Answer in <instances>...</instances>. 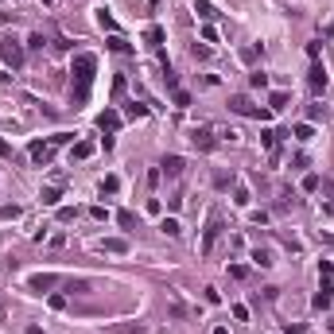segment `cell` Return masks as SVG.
<instances>
[{"label":"cell","mask_w":334,"mask_h":334,"mask_svg":"<svg viewBox=\"0 0 334 334\" xmlns=\"http://www.w3.org/2000/svg\"><path fill=\"white\" fill-rule=\"evenodd\" d=\"M74 86H70V94H74V101H86L89 97V86H94V74H97V54H89V51H82V54H74Z\"/></svg>","instance_id":"cell-1"},{"label":"cell","mask_w":334,"mask_h":334,"mask_svg":"<svg viewBox=\"0 0 334 334\" xmlns=\"http://www.w3.org/2000/svg\"><path fill=\"white\" fill-rule=\"evenodd\" d=\"M66 140H70V132H54L51 140H35L31 148H27V156H31V163H35V167H47V163H51V156H54V148H62Z\"/></svg>","instance_id":"cell-2"},{"label":"cell","mask_w":334,"mask_h":334,"mask_svg":"<svg viewBox=\"0 0 334 334\" xmlns=\"http://www.w3.org/2000/svg\"><path fill=\"white\" fill-rule=\"evenodd\" d=\"M194 148L198 152H214L218 148V128H214V124H202V128H194Z\"/></svg>","instance_id":"cell-3"},{"label":"cell","mask_w":334,"mask_h":334,"mask_svg":"<svg viewBox=\"0 0 334 334\" xmlns=\"http://www.w3.org/2000/svg\"><path fill=\"white\" fill-rule=\"evenodd\" d=\"M218 233H221V214L210 210V218H206V229H202V253H210V249H214Z\"/></svg>","instance_id":"cell-4"},{"label":"cell","mask_w":334,"mask_h":334,"mask_svg":"<svg viewBox=\"0 0 334 334\" xmlns=\"http://www.w3.org/2000/svg\"><path fill=\"white\" fill-rule=\"evenodd\" d=\"M229 109H233V113H241V117H256V121H268V109H256L253 101H249V97H233V101H229Z\"/></svg>","instance_id":"cell-5"},{"label":"cell","mask_w":334,"mask_h":334,"mask_svg":"<svg viewBox=\"0 0 334 334\" xmlns=\"http://www.w3.org/2000/svg\"><path fill=\"white\" fill-rule=\"evenodd\" d=\"M0 59L8 62V66H24V47L16 39H0Z\"/></svg>","instance_id":"cell-6"},{"label":"cell","mask_w":334,"mask_h":334,"mask_svg":"<svg viewBox=\"0 0 334 334\" xmlns=\"http://www.w3.org/2000/svg\"><path fill=\"white\" fill-rule=\"evenodd\" d=\"M307 86H311V94H323V89L326 86H330V78H326V66H323V62H315V66H311V74H307Z\"/></svg>","instance_id":"cell-7"},{"label":"cell","mask_w":334,"mask_h":334,"mask_svg":"<svg viewBox=\"0 0 334 334\" xmlns=\"http://www.w3.org/2000/svg\"><path fill=\"white\" fill-rule=\"evenodd\" d=\"M97 128L101 132H117L121 128V113H117V109H105V113L97 117Z\"/></svg>","instance_id":"cell-8"},{"label":"cell","mask_w":334,"mask_h":334,"mask_svg":"<svg viewBox=\"0 0 334 334\" xmlns=\"http://www.w3.org/2000/svg\"><path fill=\"white\" fill-rule=\"evenodd\" d=\"M330 303H334V288H330V276H323V288H319V295H315V307L326 311Z\"/></svg>","instance_id":"cell-9"},{"label":"cell","mask_w":334,"mask_h":334,"mask_svg":"<svg viewBox=\"0 0 334 334\" xmlns=\"http://www.w3.org/2000/svg\"><path fill=\"white\" fill-rule=\"evenodd\" d=\"M159 167H163V175H171V179H175V175H183L187 159H183V156H167V159H163Z\"/></svg>","instance_id":"cell-10"},{"label":"cell","mask_w":334,"mask_h":334,"mask_svg":"<svg viewBox=\"0 0 334 334\" xmlns=\"http://www.w3.org/2000/svg\"><path fill=\"white\" fill-rule=\"evenodd\" d=\"M276 140H280V132H276V128H264L261 132V148L268 152V156H276Z\"/></svg>","instance_id":"cell-11"},{"label":"cell","mask_w":334,"mask_h":334,"mask_svg":"<svg viewBox=\"0 0 334 334\" xmlns=\"http://www.w3.org/2000/svg\"><path fill=\"white\" fill-rule=\"evenodd\" d=\"M144 39H148V47H152V51H159V47H163V27H156V24H152L148 31H144Z\"/></svg>","instance_id":"cell-12"},{"label":"cell","mask_w":334,"mask_h":334,"mask_svg":"<svg viewBox=\"0 0 334 334\" xmlns=\"http://www.w3.org/2000/svg\"><path fill=\"white\" fill-rule=\"evenodd\" d=\"M101 249H105V253H128V241H124V237H105Z\"/></svg>","instance_id":"cell-13"},{"label":"cell","mask_w":334,"mask_h":334,"mask_svg":"<svg viewBox=\"0 0 334 334\" xmlns=\"http://www.w3.org/2000/svg\"><path fill=\"white\" fill-rule=\"evenodd\" d=\"M109 51H117V54H132V43L124 35H109Z\"/></svg>","instance_id":"cell-14"},{"label":"cell","mask_w":334,"mask_h":334,"mask_svg":"<svg viewBox=\"0 0 334 334\" xmlns=\"http://www.w3.org/2000/svg\"><path fill=\"white\" fill-rule=\"evenodd\" d=\"M109 334H148V330L136 326V323H113V326H109Z\"/></svg>","instance_id":"cell-15"},{"label":"cell","mask_w":334,"mask_h":334,"mask_svg":"<svg viewBox=\"0 0 334 334\" xmlns=\"http://www.w3.org/2000/svg\"><path fill=\"white\" fill-rule=\"evenodd\" d=\"M319 191H323V198H326V210L334 214V183L330 179H319Z\"/></svg>","instance_id":"cell-16"},{"label":"cell","mask_w":334,"mask_h":334,"mask_svg":"<svg viewBox=\"0 0 334 334\" xmlns=\"http://www.w3.org/2000/svg\"><path fill=\"white\" fill-rule=\"evenodd\" d=\"M194 12H198L202 20H214V16H218V8H214L210 0H194Z\"/></svg>","instance_id":"cell-17"},{"label":"cell","mask_w":334,"mask_h":334,"mask_svg":"<svg viewBox=\"0 0 334 334\" xmlns=\"http://www.w3.org/2000/svg\"><path fill=\"white\" fill-rule=\"evenodd\" d=\"M97 24L105 27V31H113V35H121V27H117V20H113V16H109V12H105V8L97 12Z\"/></svg>","instance_id":"cell-18"},{"label":"cell","mask_w":334,"mask_h":334,"mask_svg":"<svg viewBox=\"0 0 334 334\" xmlns=\"http://www.w3.org/2000/svg\"><path fill=\"white\" fill-rule=\"evenodd\" d=\"M159 229H163L167 237H179V233H183V226H179V218H163V221H159Z\"/></svg>","instance_id":"cell-19"},{"label":"cell","mask_w":334,"mask_h":334,"mask_svg":"<svg viewBox=\"0 0 334 334\" xmlns=\"http://www.w3.org/2000/svg\"><path fill=\"white\" fill-rule=\"evenodd\" d=\"M54 284H59V276H51V272H47V276H31V288H35V291L54 288Z\"/></svg>","instance_id":"cell-20"},{"label":"cell","mask_w":334,"mask_h":334,"mask_svg":"<svg viewBox=\"0 0 334 334\" xmlns=\"http://www.w3.org/2000/svg\"><path fill=\"white\" fill-rule=\"evenodd\" d=\"M89 156H94V144H89V140L74 144V152H70V159H89Z\"/></svg>","instance_id":"cell-21"},{"label":"cell","mask_w":334,"mask_h":334,"mask_svg":"<svg viewBox=\"0 0 334 334\" xmlns=\"http://www.w3.org/2000/svg\"><path fill=\"white\" fill-rule=\"evenodd\" d=\"M59 198H62V187H59V183H54V187H47V191H43V206H54Z\"/></svg>","instance_id":"cell-22"},{"label":"cell","mask_w":334,"mask_h":334,"mask_svg":"<svg viewBox=\"0 0 334 334\" xmlns=\"http://www.w3.org/2000/svg\"><path fill=\"white\" fill-rule=\"evenodd\" d=\"M117 191H121V179H117V175H105V179H101V194H117Z\"/></svg>","instance_id":"cell-23"},{"label":"cell","mask_w":334,"mask_h":334,"mask_svg":"<svg viewBox=\"0 0 334 334\" xmlns=\"http://www.w3.org/2000/svg\"><path fill=\"white\" fill-rule=\"evenodd\" d=\"M311 136H315V128H311V121L295 124V140H311Z\"/></svg>","instance_id":"cell-24"},{"label":"cell","mask_w":334,"mask_h":334,"mask_svg":"<svg viewBox=\"0 0 334 334\" xmlns=\"http://www.w3.org/2000/svg\"><path fill=\"white\" fill-rule=\"evenodd\" d=\"M249 86H253V89H264V86H268V74L253 70V74H249Z\"/></svg>","instance_id":"cell-25"},{"label":"cell","mask_w":334,"mask_h":334,"mask_svg":"<svg viewBox=\"0 0 334 334\" xmlns=\"http://www.w3.org/2000/svg\"><path fill=\"white\" fill-rule=\"evenodd\" d=\"M233 202H237V206H249V202H253V194H249V187H237V194H233Z\"/></svg>","instance_id":"cell-26"},{"label":"cell","mask_w":334,"mask_h":334,"mask_svg":"<svg viewBox=\"0 0 334 334\" xmlns=\"http://www.w3.org/2000/svg\"><path fill=\"white\" fill-rule=\"evenodd\" d=\"M268 101H272V105H268V109H284V105H288V94H284V89H276V94L268 97Z\"/></svg>","instance_id":"cell-27"},{"label":"cell","mask_w":334,"mask_h":334,"mask_svg":"<svg viewBox=\"0 0 334 334\" xmlns=\"http://www.w3.org/2000/svg\"><path fill=\"white\" fill-rule=\"evenodd\" d=\"M261 59V47H245V51H241V62H256Z\"/></svg>","instance_id":"cell-28"},{"label":"cell","mask_w":334,"mask_h":334,"mask_svg":"<svg viewBox=\"0 0 334 334\" xmlns=\"http://www.w3.org/2000/svg\"><path fill=\"white\" fill-rule=\"evenodd\" d=\"M229 183H233V175H226V171H218V175H214V187H218V191H226Z\"/></svg>","instance_id":"cell-29"},{"label":"cell","mask_w":334,"mask_h":334,"mask_svg":"<svg viewBox=\"0 0 334 334\" xmlns=\"http://www.w3.org/2000/svg\"><path fill=\"white\" fill-rule=\"evenodd\" d=\"M117 221H121V226H124V229H136V218H132V214H128V210H121V214H117Z\"/></svg>","instance_id":"cell-30"},{"label":"cell","mask_w":334,"mask_h":334,"mask_svg":"<svg viewBox=\"0 0 334 334\" xmlns=\"http://www.w3.org/2000/svg\"><path fill=\"white\" fill-rule=\"evenodd\" d=\"M175 105H179V109L191 105V94H187V89H175Z\"/></svg>","instance_id":"cell-31"},{"label":"cell","mask_w":334,"mask_h":334,"mask_svg":"<svg viewBox=\"0 0 334 334\" xmlns=\"http://www.w3.org/2000/svg\"><path fill=\"white\" fill-rule=\"evenodd\" d=\"M253 261H256V264H261V268H268V264H272V256L264 253V249H256V253H253Z\"/></svg>","instance_id":"cell-32"},{"label":"cell","mask_w":334,"mask_h":334,"mask_svg":"<svg viewBox=\"0 0 334 334\" xmlns=\"http://www.w3.org/2000/svg\"><path fill=\"white\" fill-rule=\"evenodd\" d=\"M233 319H237V323H245V319H249V307H245V303H233Z\"/></svg>","instance_id":"cell-33"},{"label":"cell","mask_w":334,"mask_h":334,"mask_svg":"<svg viewBox=\"0 0 334 334\" xmlns=\"http://www.w3.org/2000/svg\"><path fill=\"white\" fill-rule=\"evenodd\" d=\"M303 191H307V194L319 191V175H303Z\"/></svg>","instance_id":"cell-34"},{"label":"cell","mask_w":334,"mask_h":334,"mask_svg":"<svg viewBox=\"0 0 334 334\" xmlns=\"http://www.w3.org/2000/svg\"><path fill=\"white\" fill-rule=\"evenodd\" d=\"M229 276H233V280H245L249 268H245V264H233V268H229Z\"/></svg>","instance_id":"cell-35"},{"label":"cell","mask_w":334,"mask_h":334,"mask_svg":"<svg viewBox=\"0 0 334 334\" xmlns=\"http://www.w3.org/2000/svg\"><path fill=\"white\" fill-rule=\"evenodd\" d=\"M47 303H51V307H54V311H62V307H66V295H59V291H54V295H51V299H47Z\"/></svg>","instance_id":"cell-36"},{"label":"cell","mask_w":334,"mask_h":334,"mask_svg":"<svg viewBox=\"0 0 334 334\" xmlns=\"http://www.w3.org/2000/svg\"><path fill=\"white\" fill-rule=\"evenodd\" d=\"M0 218H20V206H0Z\"/></svg>","instance_id":"cell-37"},{"label":"cell","mask_w":334,"mask_h":334,"mask_svg":"<svg viewBox=\"0 0 334 334\" xmlns=\"http://www.w3.org/2000/svg\"><path fill=\"white\" fill-rule=\"evenodd\" d=\"M202 39H206V43H218V31H214V27L206 24V27H202Z\"/></svg>","instance_id":"cell-38"},{"label":"cell","mask_w":334,"mask_h":334,"mask_svg":"<svg viewBox=\"0 0 334 334\" xmlns=\"http://www.w3.org/2000/svg\"><path fill=\"white\" fill-rule=\"evenodd\" d=\"M43 43H47L43 35H31V39H27V47H31V51H43Z\"/></svg>","instance_id":"cell-39"},{"label":"cell","mask_w":334,"mask_h":334,"mask_svg":"<svg viewBox=\"0 0 334 334\" xmlns=\"http://www.w3.org/2000/svg\"><path fill=\"white\" fill-rule=\"evenodd\" d=\"M89 214H94L97 221H109V210H105V206H94V210H89Z\"/></svg>","instance_id":"cell-40"},{"label":"cell","mask_w":334,"mask_h":334,"mask_svg":"<svg viewBox=\"0 0 334 334\" xmlns=\"http://www.w3.org/2000/svg\"><path fill=\"white\" fill-rule=\"evenodd\" d=\"M59 221H74V206H62V210H59Z\"/></svg>","instance_id":"cell-41"},{"label":"cell","mask_w":334,"mask_h":334,"mask_svg":"<svg viewBox=\"0 0 334 334\" xmlns=\"http://www.w3.org/2000/svg\"><path fill=\"white\" fill-rule=\"evenodd\" d=\"M121 94H124V78L117 74V78H113V97H121Z\"/></svg>","instance_id":"cell-42"},{"label":"cell","mask_w":334,"mask_h":334,"mask_svg":"<svg viewBox=\"0 0 334 334\" xmlns=\"http://www.w3.org/2000/svg\"><path fill=\"white\" fill-rule=\"evenodd\" d=\"M210 334H229V330H226V326H214V330H210Z\"/></svg>","instance_id":"cell-43"},{"label":"cell","mask_w":334,"mask_h":334,"mask_svg":"<svg viewBox=\"0 0 334 334\" xmlns=\"http://www.w3.org/2000/svg\"><path fill=\"white\" fill-rule=\"evenodd\" d=\"M330 334H334V319H330Z\"/></svg>","instance_id":"cell-44"},{"label":"cell","mask_w":334,"mask_h":334,"mask_svg":"<svg viewBox=\"0 0 334 334\" xmlns=\"http://www.w3.org/2000/svg\"><path fill=\"white\" fill-rule=\"evenodd\" d=\"M43 4H54V0H43Z\"/></svg>","instance_id":"cell-45"}]
</instances>
